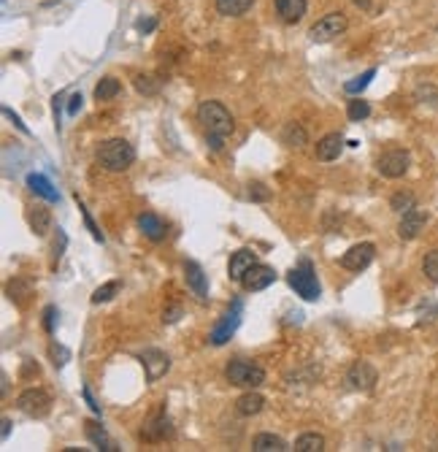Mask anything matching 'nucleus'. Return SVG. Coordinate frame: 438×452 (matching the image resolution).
<instances>
[{
	"label": "nucleus",
	"mask_w": 438,
	"mask_h": 452,
	"mask_svg": "<svg viewBox=\"0 0 438 452\" xmlns=\"http://www.w3.org/2000/svg\"><path fill=\"white\" fill-rule=\"evenodd\" d=\"M198 122L206 128V141H209V147L214 152H219L225 147V138L236 128L233 114L219 100H203L198 106Z\"/></svg>",
	"instance_id": "nucleus-1"
},
{
	"label": "nucleus",
	"mask_w": 438,
	"mask_h": 452,
	"mask_svg": "<svg viewBox=\"0 0 438 452\" xmlns=\"http://www.w3.org/2000/svg\"><path fill=\"white\" fill-rule=\"evenodd\" d=\"M97 162L106 168V171H114V173H122L127 171L133 162H135V149L133 144L125 138H108L100 144L97 149Z\"/></svg>",
	"instance_id": "nucleus-2"
},
{
	"label": "nucleus",
	"mask_w": 438,
	"mask_h": 452,
	"mask_svg": "<svg viewBox=\"0 0 438 452\" xmlns=\"http://www.w3.org/2000/svg\"><path fill=\"white\" fill-rule=\"evenodd\" d=\"M287 282L289 288L298 292L303 301H316L322 295V288H319V279H316V271H314L312 260H301L289 274H287Z\"/></svg>",
	"instance_id": "nucleus-3"
},
{
	"label": "nucleus",
	"mask_w": 438,
	"mask_h": 452,
	"mask_svg": "<svg viewBox=\"0 0 438 452\" xmlns=\"http://www.w3.org/2000/svg\"><path fill=\"white\" fill-rule=\"evenodd\" d=\"M225 379L236 388L254 390L265 382V371H263V366H257L251 360H230L225 368Z\"/></svg>",
	"instance_id": "nucleus-4"
},
{
	"label": "nucleus",
	"mask_w": 438,
	"mask_h": 452,
	"mask_svg": "<svg viewBox=\"0 0 438 452\" xmlns=\"http://www.w3.org/2000/svg\"><path fill=\"white\" fill-rule=\"evenodd\" d=\"M17 406H19L22 415H28L32 420H41V417H46L52 412V395L41 388H28L25 393H19Z\"/></svg>",
	"instance_id": "nucleus-5"
},
{
	"label": "nucleus",
	"mask_w": 438,
	"mask_h": 452,
	"mask_svg": "<svg viewBox=\"0 0 438 452\" xmlns=\"http://www.w3.org/2000/svg\"><path fill=\"white\" fill-rule=\"evenodd\" d=\"M241 314H244V303H241V301H233V303H230V309L222 314V320L214 325V330H211L209 341H211L214 347L227 344V341L233 339V333L238 330V325H241Z\"/></svg>",
	"instance_id": "nucleus-6"
},
{
	"label": "nucleus",
	"mask_w": 438,
	"mask_h": 452,
	"mask_svg": "<svg viewBox=\"0 0 438 452\" xmlns=\"http://www.w3.org/2000/svg\"><path fill=\"white\" fill-rule=\"evenodd\" d=\"M344 30H346V17L341 11H330V14H325L322 19L314 22L312 30H309V38H312L314 44H327V41L339 38Z\"/></svg>",
	"instance_id": "nucleus-7"
},
{
	"label": "nucleus",
	"mask_w": 438,
	"mask_h": 452,
	"mask_svg": "<svg viewBox=\"0 0 438 452\" xmlns=\"http://www.w3.org/2000/svg\"><path fill=\"white\" fill-rule=\"evenodd\" d=\"M408 165H411V155L406 149H390L376 160V171L384 179H401L408 171Z\"/></svg>",
	"instance_id": "nucleus-8"
},
{
	"label": "nucleus",
	"mask_w": 438,
	"mask_h": 452,
	"mask_svg": "<svg viewBox=\"0 0 438 452\" xmlns=\"http://www.w3.org/2000/svg\"><path fill=\"white\" fill-rule=\"evenodd\" d=\"M346 382H349V388L352 390L371 393V390L376 388V382H379V374H376V368L368 360H354V363L349 366V371H346Z\"/></svg>",
	"instance_id": "nucleus-9"
},
{
	"label": "nucleus",
	"mask_w": 438,
	"mask_h": 452,
	"mask_svg": "<svg viewBox=\"0 0 438 452\" xmlns=\"http://www.w3.org/2000/svg\"><path fill=\"white\" fill-rule=\"evenodd\" d=\"M276 282V271L271 265H263V263H254L249 271L241 276V288L247 292H260L265 288H271Z\"/></svg>",
	"instance_id": "nucleus-10"
},
{
	"label": "nucleus",
	"mask_w": 438,
	"mask_h": 452,
	"mask_svg": "<svg viewBox=\"0 0 438 452\" xmlns=\"http://www.w3.org/2000/svg\"><path fill=\"white\" fill-rule=\"evenodd\" d=\"M138 360L144 363V371H146V382H157L160 377H165L168 374V368H171V357L165 355L162 350H144Z\"/></svg>",
	"instance_id": "nucleus-11"
},
{
	"label": "nucleus",
	"mask_w": 438,
	"mask_h": 452,
	"mask_svg": "<svg viewBox=\"0 0 438 452\" xmlns=\"http://www.w3.org/2000/svg\"><path fill=\"white\" fill-rule=\"evenodd\" d=\"M374 255H376L374 244L371 241H363V244H354L352 249H346L344 258H341V265H344L346 271H363V268H368L374 263Z\"/></svg>",
	"instance_id": "nucleus-12"
},
{
	"label": "nucleus",
	"mask_w": 438,
	"mask_h": 452,
	"mask_svg": "<svg viewBox=\"0 0 438 452\" xmlns=\"http://www.w3.org/2000/svg\"><path fill=\"white\" fill-rule=\"evenodd\" d=\"M428 225V211L425 209H408L403 211V217H401V223H398V236L403 238V241H411V238H417L422 230Z\"/></svg>",
	"instance_id": "nucleus-13"
},
{
	"label": "nucleus",
	"mask_w": 438,
	"mask_h": 452,
	"mask_svg": "<svg viewBox=\"0 0 438 452\" xmlns=\"http://www.w3.org/2000/svg\"><path fill=\"white\" fill-rule=\"evenodd\" d=\"M341 149H344L341 133H327V135H322V138L316 141V160H322V162L339 160Z\"/></svg>",
	"instance_id": "nucleus-14"
},
{
	"label": "nucleus",
	"mask_w": 438,
	"mask_h": 452,
	"mask_svg": "<svg viewBox=\"0 0 438 452\" xmlns=\"http://www.w3.org/2000/svg\"><path fill=\"white\" fill-rule=\"evenodd\" d=\"M184 279H187V288L195 292L200 301L209 298V279H206V274H203V268H200L198 263H192V260L184 263Z\"/></svg>",
	"instance_id": "nucleus-15"
},
{
	"label": "nucleus",
	"mask_w": 438,
	"mask_h": 452,
	"mask_svg": "<svg viewBox=\"0 0 438 452\" xmlns=\"http://www.w3.org/2000/svg\"><path fill=\"white\" fill-rule=\"evenodd\" d=\"M168 436H173V428H171V420L165 417V412L155 415L152 420L144 425V431H141V439H146V442H162Z\"/></svg>",
	"instance_id": "nucleus-16"
},
{
	"label": "nucleus",
	"mask_w": 438,
	"mask_h": 452,
	"mask_svg": "<svg viewBox=\"0 0 438 452\" xmlns=\"http://www.w3.org/2000/svg\"><path fill=\"white\" fill-rule=\"evenodd\" d=\"M138 227H141V233H144L149 241H162L165 233H168L165 220L157 217V214H152V211H144V214L138 217Z\"/></svg>",
	"instance_id": "nucleus-17"
},
{
	"label": "nucleus",
	"mask_w": 438,
	"mask_h": 452,
	"mask_svg": "<svg viewBox=\"0 0 438 452\" xmlns=\"http://www.w3.org/2000/svg\"><path fill=\"white\" fill-rule=\"evenodd\" d=\"M274 6H276V14L282 17L287 25H295V22L303 19L309 0H274Z\"/></svg>",
	"instance_id": "nucleus-18"
},
{
	"label": "nucleus",
	"mask_w": 438,
	"mask_h": 452,
	"mask_svg": "<svg viewBox=\"0 0 438 452\" xmlns=\"http://www.w3.org/2000/svg\"><path fill=\"white\" fill-rule=\"evenodd\" d=\"M254 263H257V255H254L251 249H238V252H233V258H230V265H227V274H230V279H233V282H241V276L249 271Z\"/></svg>",
	"instance_id": "nucleus-19"
},
{
	"label": "nucleus",
	"mask_w": 438,
	"mask_h": 452,
	"mask_svg": "<svg viewBox=\"0 0 438 452\" xmlns=\"http://www.w3.org/2000/svg\"><path fill=\"white\" fill-rule=\"evenodd\" d=\"M84 433H87V439L93 442L97 450H103V452H117L114 442L108 439V433H106V428H103L100 422L87 420V422H84Z\"/></svg>",
	"instance_id": "nucleus-20"
},
{
	"label": "nucleus",
	"mask_w": 438,
	"mask_h": 452,
	"mask_svg": "<svg viewBox=\"0 0 438 452\" xmlns=\"http://www.w3.org/2000/svg\"><path fill=\"white\" fill-rule=\"evenodd\" d=\"M28 187H30V193H35L38 198H44V200H49V203L60 200L57 190L52 187V182L44 173H28Z\"/></svg>",
	"instance_id": "nucleus-21"
},
{
	"label": "nucleus",
	"mask_w": 438,
	"mask_h": 452,
	"mask_svg": "<svg viewBox=\"0 0 438 452\" xmlns=\"http://www.w3.org/2000/svg\"><path fill=\"white\" fill-rule=\"evenodd\" d=\"M263 406H265V398L260 395V393H244L238 401H236V412L241 415V417H254V415H260L263 412Z\"/></svg>",
	"instance_id": "nucleus-22"
},
{
	"label": "nucleus",
	"mask_w": 438,
	"mask_h": 452,
	"mask_svg": "<svg viewBox=\"0 0 438 452\" xmlns=\"http://www.w3.org/2000/svg\"><path fill=\"white\" fill-rule=\"evenodd\" d=\"M251 450L254 452H287L292 447H287L282 436H274V433H257L251 439Z\"/></svg>",
	"instance_id": "nucleus-23"
},
{
	"label": "nucleus",
	"mask_w": 438,
	"mask_h": 452,
	"mask_svg": "<svg viewBox=\"0 0 438 452\" xmlns=\"http://www.w3.org/2000/svg\"><path fill=\"white\" fill-rule=\"evenodd\" d=\"M6 295H8L14 303L22 306V303L32 295V282L30 279H25V276H14V279L6 285Z\"/></svg>",
	"instance_id": "nucleus-24"
},
{
	"label": "nucleus",
	"mask_w": 438,
	"mask_h": 452,
	"mask_svg": "<svg viewBox=\"0 0 438 452\" xmlns=\"http://www.w3.org/2000/svg\"><path fill=\"white\" fill-rule=\"evenodd\" d=\"M306 141H309V135H306V128H303V125H298V122H287V125H284L282 144L292 147V149H301V147H306Z\"/></svg>",
	"instance_id": "nucleus-25"
},
{
	"label": "nucleus",
	"mask_w": 438,
	"mask_h": 452,
	"mask_svg": "<svg viewBox=\"0 0 438 452\" xmlns=\"http://www.w3.org/2000/svg\"><path fill=\"white\" fill-rule=\"evenodd\" d=\"M292 450L295 452H322L325 450V436H322V433H303V436L295 439Z\"/></svg>",
	"instance_id": "nucleus-26"
},
{
	"label": "nucleus",
	"mask_w": 438,
	"mask_h": 452,
	"mask_svg": "<svg viewBox=\"0 0 438 452\" xmlns=\"http://www.w3.org/2000/svg\"><path fill=\"white\" fill-rule=\"evenodd\" d=\"M251 3L254 0H217L214 6H217V11L222 17H241V14L249 11Z\"/></svg>",
	"instance_id": "nucleus-27"
},
{
	"label": "nucleus",
	"mask_w": 438,
	"mask_h": 452,
	"mask_svg": "<svg viewBox=\"0 0 438 452\" xmlns=\"http://www.w3.org/2000/svg\"><path fill=\"white\" fill-rule=\"evenodd\" d=\"M122 93V84H120V79H114V76H103L100 82H97V87H95V97L97 100H111V97H117Z\"/></svg>",
	"instance_id": "nucleus-28"
},
{
	"label": "nucleus",
	"mask_w": 438,
	"mask_h": 452,
	"mask_svg": "<svg viewBox=\"0 0 438 452\" xmlns=\"http://www.w3.org/2000/svg\"><path fill=\"white\" fill-rule=\"evenodd\" d=\"M28 220H30V227L38 233V236H46L49 233V227H52V217H49V211L46 209H41V206H35L30 214H28Z\"/></svg>",
	"instance_id": "nucleus-29"
},
{
	"label": "nucleus",
	"mask_w": 438,
	"mask_h": 452,
	"mask_svg": "<svg viewBox=\"0 0 438 452\" xmlns=\"http://www.w3.org/2000/svg\"><path fill=\"white\" fill-rule=\"evenodd\" d=\"M376 76V68H368L365 73H360V76H354L352 82H346L344 84V90L349 93V95H357V93H363L368 84H371V79Z\"/></svg>",
	"instance_id": "nucleus-30"
},
{
	"label": "nucleus",
	"mask_w": 438,
	"mask_h": 452,
	"mask_svg": "<svg viewBox=\"0 0 438 452\" xmlns=\"http://www.w3.org/2000/svg\"><path fill=\"white\" fill-rule=\"evenodd\" d=\"M133 84H135V90H138L141 95H157V93H160V82H157L155 76H149V73H138V76L133 79Z\"/></svg>",
	"instance_id": "nucleus-31"
},
{
	"label": "nucleus",
	"mask_w": 438,
	"mask_h": 452,
	"mask_svg": "<svg viewBox=\"0 0 438 452\" xmlns=\"http://www.w3.org/2000/svg\"><path fill=\"white\" fill-rule=\"evenodd\" d=\"M422 271H425V276H428L433 285H438V249L428 252V255L422 258Z\"/></svg>",
	"instance_id": "nucleus-32"
},
{
	"label": "nucleus",
	"mask_w": 438,
	"mask_h": 452,
	"mask_svg": "<svg viewBox=\"0 0 438 452\" xmlns=\"http://www.w3.org/2000/svg\"><path fill=\"white\" fill-rule=\"evenodd\" d=\"M346 114H349V120H352V122H360V120H365V117L371 114V106H368L365 100H349Z\"/></svg>",
	"instance_id": "nucleus-33"
},
{
	"label": "nucleus",
	"mask_w": 438,
	"mask_h": 452,
	"mask_svg": "<svg viewBox=\"0 0 438 452\" xmlns=\"http://www.w3.org/2000/svg\"><path fill=\"white\" fill-rule=\"evenodd\" d=\"M390 209L392 211H408V209H414V195L411 193H395L390 198Z\"/></svg>",
	"instance_id": "nucleus-34"
},
{
	"label": "nucleus",
	"mask_w": 438,
	"mask_h": 452,
	"mask_svg": "<svg viewBox=\"0 0 438 452\" xmlns=\"http://www.w3.org/2000/svg\"><path fill=\"white\" fill-rule=\"evenodd\" d=\"M120 290V282H108V285H103V288H97L93 292V303H106V301H111L114 295Z\"/></svg>",
	"instance_id": "nucleus-35"
},
{
	"label": "nucleus",
	"mask_w": 438,
	"mask_h": 452,
	"mask_svg": "<svg viewBox=\"0 0 438 452\" xmlns=\"http://www.w3.org/2000/svg\"><path fill=\"white\" fill-rule=\"evenodd\" d=\"M417 100H419V103H433V106H438V87H433V84L417 87Z\"/></svg>",
	"instance_id": "nucleus-36"
},
{
	"label": "nucleus",
	"mask_w": 438,
	"mask_h": 452,
	"mask_svg": "<svg viewBox=\"0 0 438 452\" xmlns=\"http://www.w3.org/2000/svg\"><path fill=\"white\" fill-rule=\"evenodd\" d=\"M49 355H52V363H55L57 368H63L65 363L70 360V352L65 350L63 344H52V347H49Z\"/></svg>",
	"instance_id": "nucleus-37"
},
{
	"label": "nucleus",
	"mask_w": 438,
	"mask_h": 452,
	"mask_svg": "<svg viewBox=\"0 0 438 452\" xmlns=\"http://www.w3.org/2000/svg\"><path fill=\"white\" fill-rule=\"evenodd\" d=\"M55 323H57V306H46L44 309V330L55 333Z\"/></svg>",
	"instance_id": "nucleus-38"
},
{
	"label": "nucleus",
	"mask_w": 438,
	"mask_h": 452,
	"mask_svg": "<svg viewBox=\"0 0 438 452\" xmlns=\"http://www.w3.org/2000/svg\"><path fill=\"white\" fill-rule=\"evenodd\" d=\"M249 198L251 200H268V198H271V190H268L265 185L254 182V185H249Z\"/></svg>",
	"instance_id": "nucleus-39"
},
{
	"label": "nucleus",
	"mask_w": 438,
	"mask_h": 452,
	"mask_svg": "<svg viewBox=\"0 0 438 452\" xmlns=\"http://www.w3.org/2000/svg\"><path fill=\"white\" fill-rule=\"evenodd\" d=\"M79 209H82V214H84V223H87V227H90V233H93V238H95V241H100V244H103V233H100V230H97V225H95V223H93V217H90V211H87V209H84L82 203H79Z\"/></svg>",
	"instance_id": "nucleus-40"
},
{
	"label": "nucleus",
	"mask_w": 438,
	"mask_h": 452,
	"mask_svg": "<svg viewBox=\"0 0 438 452\" xmlns=\"http://www.w3.org/2000/svg\"><path fill=\"white\" fill-rule=\"evenodd\" d=\"M82 103H84L82 93H73L70 100H68V114H70V117H76V114H79V109H82Z\"/></svg>",
	"instance_id": "nucleus-41"
},
{
	"label": "nucleus",
	"mask_w": 438,
	"mask_h": 452,
	"mask_svg": "<svg viewBox=\"0 0 438 452\" xmlns=\"http://www.w3.org/2000/svg\"><path fill=\"white\" fill-rule=\"evenodd\" d=\"M179 317H182V306H171L162 312V323H176Z\"/></svg>",
	"instance_id": "nucleus-42"
},
{
	"label": "nucleus",
	"mask_w": 438,
	"mask_h": 452,
	"mask_svg": "<svg viewBox=\"0 0 438 452\" xmlns=\"http://www.w3.org/2000/svg\"><path fill=\"white\" fill-rule=\"evenodd\" d=\"M135 28H138L141 32H152L157 28V19H138Z\"/></svg>",
	"instance_id": "nucleus-43"
},
{
	"label": "nucleus",
	"mask_w": 438,
	"mask_h": 452,
	"mask_svg": "<svg viewBox=\"0 0 438 452\" xmlns=\"http://www.w3.org/2000/svg\"><path fill=\"white\" fill-rule=\"evenodd\" d=\"M3 114H6V117H8V120H11V122H14V125H17V128L22 130V133H28V128H25V125H22V120H19V117H17V114H14V111H11V109H8V106H6V109H3Z\"/></svg>",
	"instance_id": "nucleus-44"
},
{
	"label": "nucleus",
	"mask_w": 438,
	"mask_h": 452,
	"mask_svg": "<svg viewBox=\"0 0 438 452\" xmlns=\"http://www.w3.org/2000/svg\"><path fill=\"white\" fill-rule=\"evenodd\" d=\"M57 236H60V241L55 244V255L60 258L63 255V249H65V244H68V238H65V233H63V227H57Z\"/></svg>",
	"instance_id": "nucleus-45"
},
{
	"label": "nucleus",
	"mask_w": 438,
	"mask_h": 452,
	"mask_svg": "<svg viewBox=\"0 0 438 452\" xmlns=\"http://www.w3.org/2000/svg\"><path fill=\"white\" fill-rule=\"evenodd\" d=\"M84 398H87V404H90V409H93L95 415H100V406L93 401V395H90V390H87V388H84Z\"/></svg>",
	"instance_id": "nucleus-46"
},
{
	"label": "nucleus",
	"mask_w": 438,
	"mask_h": 452,
	"mask_svg": "<svg viewBox=\"0 0 438 452\" xmlns=\"http://www.w3.org/2000/svg\"><path fill=\"white\" fill-rule=\"evenodd\" d=\"M8 433H11V420H8V417H3V431H0V436H3V442L8 439Z\"/></svg>",
	"instance_id": "nucleus-47"
},
{
	"label": "nucleus",
	"mask_w": 438,
	"mask_h": 452,
	"mask_svg": "<svg viewBox=\"0 0 438 452\" xmlns=\"http://www.w3.org/2000/svg\"><path fill=\"white\" fill-rule=\"evenodd\" d=\"M360 8H371V0H354Z\"/></svg>",
	"instance_id": "nucleus-48"
}]
</instances>
